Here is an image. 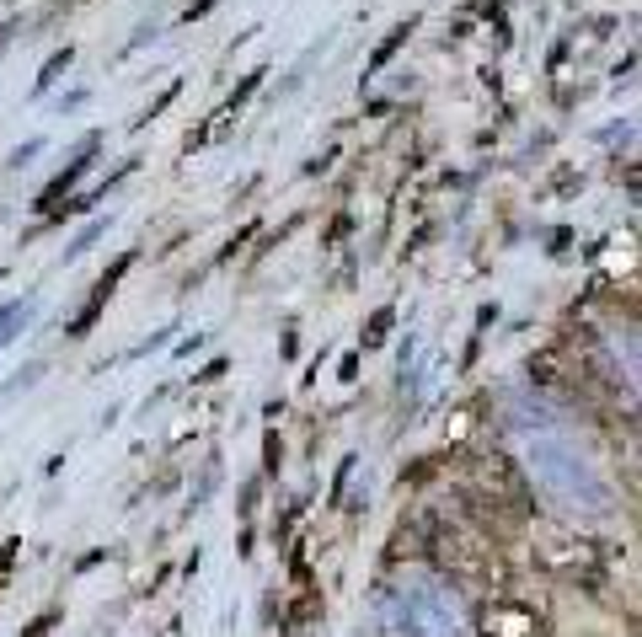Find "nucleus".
Listing matches in <instances>:
<instances>
[{"mask_svg":"<svg viewBox=\"0 0 642 637\" xmlns=\"http://www.w3.org/2000/svg\"><path fill=\"white\" fill-rule=\"evenodd\" d=\"M220 370H225V359H214V365H209V370H198L193 381H198V386H209V381H220Z\"/></svg>","mask_w":642,"mask_h":637,"instance_id":"nucleus-11","label":"nucleus"},{"mask_svg":"<svg viewBox=\"0 0 642 637\" xmlns=\"http://www.w3.org/2000/svg\"><path fill=\"white\" fill-rule=\"evenodd\" d=\"M38 150H43V139H32V145H21V150H11V161H5V166H21V161H32Z\"/></svg>","mask_w":642,"mask_h":637,"instance_id":"nucleus-9","label":"nucleus"},{"mask_svg":"<svg viewBox=\"0 0 642 637\" xmlns=\"http://www.w3.org/2000/svg\"><path fill=\"white\" fill-rule=\"evenodd\" d=\"M38 316V295H21V300H5L0 306V348H11L21 332H27V322Z\"/></svg>","mask_w":642,"mask_h":637,"instance_id":"nucleus-3","label":"nucleus"},{"mask_svg":"<svg viewBox=\"0 0 642 637\" xmlns=\"http://www.w3.org/2000/svg\"><path fill=\"white\" fill-rule=\"evenodd\" d=\"M107 230H113V214H107V220H91V225H86V230H80V236H75V241L59 252V263H80V257H86V252H91V247L107 236Z\"/></svg>","mask_w":642,"mask_h":637,"instance_id":"nucleus-5","label":"nucleus"},{"mask_svg":"<svg viewBox=\"0 0 642 637\" xmlns=\"http://www.w3.org/2000/svg\"><path fill=\"white\" fill-rule=\"evenodd\" d=\"M91 150H96V139H86V145H80V155H75V161H70V166H64V172H59V177H54V182H48L43 193H38V209H54V198H59L64 188H75V182L86 177V166H91Z\"/></svg>","mask_w":642,"mask_h":637,"instance_id":"nucleus-4","label":"nucleus"},{"mask_svg":"<svg viewBox=\"0 0 642 637\" xmlns=\"http://www.w3.org/2000/svg\"><path fill=\"white\" fill-rule=\"evenodd\" d=\"M38 375H43V359H32V365H27L21 375H11V386H0V397H16V391H27V386H32Z\"/></svg>","mask_w":642,"mask_h":637,"instance_id":"nucleus-7","label":"nucleus"},{"mask_svg":"<svg viewBox=\"0 0 642 637\" xmlns=\"http://www.w3.org/2000/svg\"><path fill=\"white\" fill-rule=\"evenodd\" d=\"M166 338H171V327H161V332H155V338H150V343H139V348H134V354H139V359H145V354H155V348H161V343H166Z\"/></svg>","mask_w":642,"mask_h":637,"instance_id":"nucleus-10","label":"nucleus"},{"mask_svg":"<svg viewBox=\"0 0 642 637\" xmlns=\"http://www.w3.org/2000/svg\"><path fill=\"white\" fill-rule=\"evenodd\" d=\"M48 627H54V616H43V622H32V627H27V633H21V637H43V633H48Z\"/></svg>","mask_w":642,"mask_h":637,"instance_id":"nucleus-12","label":"nucleus"},{"mask_svg":"<svg viewBox=\"0 0 642 637\" xmlns=\"http://www.w3.org/2000/svg\"><path fill=\"white\" fill-rule=\"evenodd\" d=\"M70 59H75V48H70V43H64V48H54V54L43 59V70H38V80H32V96H43V91H48V86H54V80H59V75L70 70Z\"/></svg>","mask_w":642,"mask_h":637,"instance_id":"nucleus-6","label":"nucleus"},{"mask_svg":"<svg viewBox=\"0 0 642 637\" xmlns=\"http://www.w3.org/2000/svg\"><path fill=\"white\" fill-rule=\"evenodd\" d=\"M129 263H134V252H123V257H118V263H113V268H107V273L96 279V289H91V306H86V311H80V316L70 322V338H86V332H91V322H96V316L107 311V300H113V289H118V279L129 273Z\"/></svg>","mask_w":642,"mask_h":637,"instance_id":"nucleus-2","label":"nucleus"},{"mask_svg":"<svg viewBox=\"0 0 642 637\" xmlns=\"http://www.w3.org/2000/svg\"><path fill=\"white\" fill-rule=\"evenodd\" d=\"M536 488L546 493V504H557L563 515H611V488L600 482V472L563 440H530L525 450Z\"/></svg>","mask_w":642,"mask_h":637,"instance_id":"nucleus-1","label":"nucleus"},{"mask_svg":"<svg viewBox=\"0 0 642 637\" xmlns=\"http://www.w3.org/2000/svg\"><path fill=\"white\" fill-rule=\"evenodd\" d=\"M391 327V311H375V322H370V338H364V348H375V343H386L380 332Z\"/></svg>","mask_w":642,"mask_h":637,"instance_id":"nucleus-8","label":"nucleus"}]
</instances>
